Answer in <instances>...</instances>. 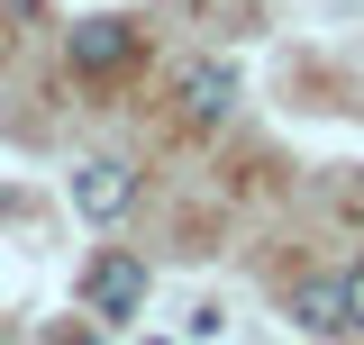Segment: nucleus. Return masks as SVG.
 I'll use <instances>...</instances> for the list:
<instances>
[{"instance_id":"obj_1","label":"nucleus","mask_w":364,"mask_h":345,"mask_svg":"<svg viewBox=\"0 0 364 345\" xmlns=\"http://www.w3.org/2000/svg\"><path fill=\"white\" fill-rule=\"evenodd\" d=\"M128 200H136V164H128V155H91V164L73 172V209H82L91 227H109Z\"/></svg>"},{"instance_id":"obj_2","label":"nucleus","mask_w":364,"mask_h":345,"mask_svg":"<svg viewBox=\"0 0 364 345\" xmlns=\"http://www.w3.org/2000/svg\"><path fill=\"white\" fill-rule=\"evenodd\" d=\"M82 300H91V318H136V300H146V263L136 255H91V273H82Z\"/></svg>"},{"instance_id":"obj_3","label":"nucleus","mask_w":364,"mask_h":345,"mask_svg":"<svg viewBox=\"0 0 364 345\" xmlns=\"http://www.w3.org/2000/svg\"><path fill=\"white\" fill-rule=\"evenodd\" d=\"M64 55H73V73H128L136 64V28L128 18H82L64 37Z\"/></svg>"},{"instance_id":"obj_4","label":"nucleus","mask_w":364,"mask_h":345,"mask_svg":"<svg viewBox=\"0 0 364 345\" xmlns=\"http://www.w3.org/2000/svg\"><path fill=\"white\" fill-rule=\"evenodd\" d=\"M182 109H191L200 128H219V119H237V64H219V55L182 64Z\"/></svg>"},{"instance_id":"obj_5","label":"nucleus","mask_w":364,"mask_h":345,"mask_svg":"<svg viewBox=\"0 0 364 345\" xmlns=\"http://www.w3.org/2000/svg\"><path fill=\"white\" fill-rule=\"evenodd\" d=\"M291 309H301V327H318V336H346V273H310L291 291Z\"/></svg>"},{"instance_id":"obj_6","label":"nucleus","mask_w":364,"mask_h":345,"mask_svg":"<svg viewBox=\"0 0 364 345\" xmlns=\"http://www.w3.org/2000/svg\"><path fill=\"white\" fill-rule=\"evenodd\" d=\"M346 327H364V263L346 273Z\"/></svg>"},{"instance_id":"obj_7","label":"nucleus","mask_w":364,"mask_h":345,"mask_svg":"<svg viewBox=\"0 0 364 345\" xmlns=\"http://www.w3.org/2000/svg\"><path fill=\"white\" fill-rule=\"evenodd\" d=\"M64 345H100V336H91V327H82V336H64Z\"/></svg>"}]
</instances>
